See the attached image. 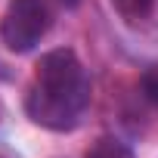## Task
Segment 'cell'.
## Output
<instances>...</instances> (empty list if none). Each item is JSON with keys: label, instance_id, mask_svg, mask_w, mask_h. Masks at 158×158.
<instances>
[{"label": "cell", "instance_id": "obj_3", "mask_svg": "<svg viewBox=\"0 0 158 158\" xmlns=\"http://www.w3.org/2000/svg\"><path fill=\"white\" fill-rule=\"evenodd\" d=\"M87 158H133V152H130L121 139H115V136H102V139H96V143L90 146Z\"/></svg>", "mask_w": 158, "mask_h": 158}, {"label": "cell", "instance_id": "obj_4", "mask_svg": "<svg viewBox=\"0 0 158 158\" xmlns=\"http://www.w3.org/2000/svg\"><path fill=\"white\" fill-rule=\"evenodd\" d=\"M112 6H115L124 19H130V22H143V19L152 13L155 0H112Z\"/></svg>", "mask_w": 158, "mask_h": 158}, {"label": "cell", "instance_id": "obj_2", "mask_svg": "<svg viewBox=\"0 0 158 158\" xmlns=\"http://www.w3.org/2000/svg\"><path fill=\"white\" fill-rule=\"evenodd\" d=\"M47 28H50V10L44 0H10L3 22H0V37L6 50L28 53L40 44Z\"/></svg>", "mask_w": 158, "mask_h": 158}, {"label": "cell", "instance_id": "obj_6", "mask_svg": "<svg viewBox=\"0 0 158 158\" xmlns=\"http://www.w3.org/2000/svg\"><path fill=\"white\" fill-rule=\"evenodd\" d=\"M59 3H62V6H68V10H71V6H77V3H81V0H59Z\"/></svg>", "mask_w": 158, "mask_h": 158}, {"label": "cell", "instance_id": "obj_5", "mask_svg": "<svg viewBox=\"0 0 158 158\" xmlns=\"http://www.w3.org/2000/svg\"><path fill=\"white\" fill-rule=\"evenodd\" d=\"M143 93H146V99L158 109V65L146 71V77H143Z\"/></svg>", "mask_w": 158, "mask_h": 158}, {"label": "cell", "instance_id": "obj_1", "mask_svg": "<svg viewBox=\"0 0 158 158\" xmlns=\"http://www.w3.org/2000/svg\"><path fill=\"white\" fill-rule=\"evenodd\" d=\"M90 106V77L71 50H50L40 56L34 84L25 96V112L47 130H71Z\"/></svg>", "mask_w": 158, "mask_h": 158}]
</instances>
